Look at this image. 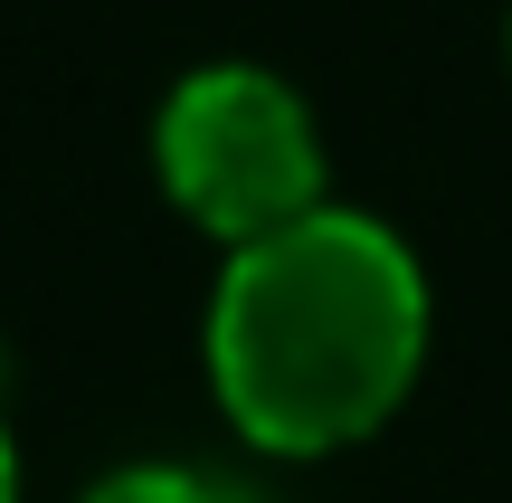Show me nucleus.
<instances>
[{
  "mask_svg": "<svg viewBox=\"0 0 512 503\" xmlns=\"http://www.w3.org/2000/svg\"><path fill=\"white\" fill-rule=\"evenodd\" d=\"M86 503H247V494L209 485V475H190V466H124V475H105Z\"/></svg>",
  "mask_w": 512,
  "mask_h": 503,
  "instance_id": "7ed1b4c3",
  "label": "nucleus"
},
{
  "mask_svg": "<svg viewBox=\"0 0 512 503\" xmlns=\"http://www.w3.org/2000/svg\"><path fill=\"white\" fill-rule=\"evenodd\" d=\"M19 494V466H10V428H0V503Z\"/></svg>",
  "mask_w": 512,
  "mask_h": 503,
  "instance_id": "20e7f679",
  "label": "nucleus"
},
{
  "mask_svg": "<svg viewBox=\"0 0 512 503\" xmlns=\"http://www.w3.org/2000/svg\"><path fill=\"white\" fill-rule=\"evenodd\" d=\"M427 361V276L380 219L313 209L228 257L209 371L228 418L275 456H332L408 399Z\"/></svg>",
  "mask_w": 512,
  "mask_h": 503,
  "instance_id": "f257e3e1",
  "label": "nucleus"
},
{
  "mask_svg": "<svg viewBox=\"0 0 512 503\" xmlns=\"http://www.w3.org/2000/svg\"><path fill=\"white\" fill-rule=\"evenodd\" d=\"M162 181L209 238L256 247L275 228L313 219L323 209V143H313V114L285 76L266 67H200L171 86L162 105Z\"/></svg>",
  "mask_w": 512,
  "mask_h": 503,
  "instance_id": "f03ea898",
  "label": "nucleus"
}]
</instances>
